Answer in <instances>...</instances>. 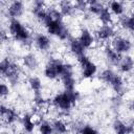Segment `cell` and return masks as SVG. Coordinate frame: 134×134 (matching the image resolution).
<instances>
[{
  "label": "cell",
  "mask_w": 134,
  "mask_h": 134,
  "mask_svg": "<svg viewBox=\"0 0 134 134\" xmlns=\"http://www.w3.org/2000/svg\"><path fill=\"white\" fill-rule=\"evenodd\" d=\"M32 44L41 52H47L51 48L52 41L48 35L43 32H37L35 36H32Z\"/></svg>",
  "instance_id": "cell-9"
},
{
  "label": "cell",
  "mask_w": 134,
  "mask_h": 134,
  "mask_svg": "<svg viewBox=\"0 0 134 134\" xmlns=\"http://www.w3.org/2000/svg\"><path fill=\"white\" fill-rule=\"evenodd\" d=\"M19 122L21 125L22 130L27 133V134H31L35 132L36 127L38 125V121L36 120V117L34 116V113L30 112H25L20 116Z\"/></svg>",
  "instance_id": "cell-12"
},
{
  "label": "cell",
  "mask_w": 134,
  "mask_h": 134,
  "mask_svg": "<svg viewBox=\"0 0 134 134\" xmlns=\"http://www.w3.org/2000/svg\"><path fill=\"white\" fill-rule=\"evenodd\" d=\"M32 102L34 105L36 106V108L38 109H42L47 105V98L45 97L44 93L42 91H38V92H32Z\"/></svg>",
  "instance_id": "cell-30"
},
{
  "label": "cell",
  "mask_w": 134,
  "mask_h": 134,
  "mask_svg": "<svg viewBox=\"0 0 134 134\" xmlns=\"http://www.w3.org/2000/svg\"><path fill=\"white\" fill-rule=\"evenodd\" d=\"M7 108H8L7 105H5L4 103H1V102H0V117L5 113V111L7 110Z\"/></svg>",
  "instance_id": "cell-38"
},
{
  "label": "cell",
  "mask_w": 134,
  "mask_h": 134,
  "mask_svg": "<svg viewBox=\"0 0 134 134\" xmlns=\"http://www.w3.org/2000/svg\"><path fill=\"white\" fill-rule=\"evenodd\" d=\"M7 31L10 38L18 41L25 47L32 44V34L30 29L20 21V19H9L7 23Z\"/></svg>",
  "instance_id": "cell-2"
},
{
  "label": "cell",
  "mask_w": 134,
  "mask_h": 134,
  "mask_svg": "<svg viewBox=\"0 0 134 134\" xmlns=\"http://www.w3.org/2000/svg\"><path fill=\"white\" fill-rule=\"evenodd\" d=\"M57 7L59 8L63 17H72L76 13L74 9L73 2L70 1H60L59 3H57Z\"/></svg>",
  "instance_id": "cell-24"
},
{
  "label": "cell",
  "mask_w": 134,
  "mask_h": 134,
  "mask_svg": "<svg viewBox=\"0 0 134 134\" xmlns=\"http://www.w3.org/2000/svg\"><path fill=\"white\" fill-rule=\"evenodd\" d=\"M64 61L60 58H49L43 69V75L49 81H55L60 77Z\"/></svg>",
  "instance_id": "cell-7"
},
{
  "label": "cell",
  "mask_w": 134,
  "mask_h": 134,
  "mask_svg": "<svg viewBox=\"0 0 134 134\" xmlns=\"http://www.w3.org/2000/svg\"><path fill=\"white\" fill-rule=\"evenodd\" d=\"M76 62L80 67L81 76L84 80H91L97 74V72H98L97 65L87 54H84V55L77 58Z\"/></svg>",
  "instance_id": "cell-5"
},
{
  "label": "cell",
  "mask_w": 134,
  "mask_h": 134,
  "mask_svg": "<svg viewBox=\"0 0 134 134\" xmlns=\"http://www.w3.org/2000/svg\"><path fill=\"white\" fill-rule=\"evenodd\" d=\"M50 104L54 109H57L59 111L60 114H63V115H67L71 111L72 107L75 106L72 103V100L66 90L55 93L51 97Z\"/></svg>",
  "instance_id": "cell-4"
},
{
  "label": "cell",
  "mask_w": 134,
  "mask_h": 134,
  "mask_svg": "<svg viewBox=\"0 0 134 134\" xmlns=\"http://www.w3.org/2000/svg\"><path fill=\"white\" fill-rule=\"evenodd\" d=\"M77 39L81 42V44L85 47L86 50L90 49L91 47H93L95 45V41H96L93 31H91L87 27H84V28H82L80 30V35H79Z\"/></svg>",
  "instance_id": "cell-14"
},
{
  "label": "cell",
  "mask_w": 134,
  "mask_h": 134,
  "mask_svg": "<svg viewBox=\"0 0 134 134\" xmlns=\"http://www.w3.org/2000/svg\"><path fill=\"white\" fill-rule=\"evenodd\" d=\"M0 118L3 120V122H4L6 126H14L16 122L19 121L20 115H19L18 111H17L15 108L8 106V108H7V110L5 111V113H4Z\"/></svg>",
  "instance_id": "cell-21"
},
{
  "label": "cell",
  "mask_w": 134,
  "mask_h": 134,
  "mask_svg": "<svg viewBox=\"0 0 134 134\" xmlns=\"http://www.w3.org/2000/svg\"><path fill=\"white\" fill-rule=\"evenodd\" d=\"M74 5V9L76 13H81V14H86L87 13V7H88V2L83 1V0H77L75 2H73Z\"/></svg>",
  "instance_id": "cell-34"
},
{
  "label": "cell",
  "mask_w": 134,
  "mask_h": 134,
  "mask_svg": "<svg viewBox=\"0 0 134 134\" xmlns=\"http://www.w3.org/2000/svg\"><path fill=\"white\" fill-rule=\"evenodd\" d=\"M105 6H106V4L103 1H98V0L89 1L88 2V7H87V13H89L90 15L97 16Z\"/></svg>",
  "instance_id": "cell-26"
},
{
  "label": "cell",
  "mask_w": 134,
  "mask_h": 134,
  "mask_svg": "<svg viewBox=\"0 0 134 134\" xmlns=\"http://www.w3.org/2000/svg\"><path fill=\"white\" fill-rule=\"evenodd\" d=\"M22 65L28 71H36L40 67V62L34 52H27L22 57Z\"/></svg>",
  "instance_id": "cell-19"
},
{
  "label": "cell",
  "mask_w": 134,
  "mask_h": 134,
  "mask_svg": "<svg viewBox=\"0 0 134 134\" xmlns=\"http://www.w3.org/2000/svg\"><path fill=\"white\" fill-rule=\"evenodd\" d=\"M46 7V2L42 0H35L31 3V8H45Z\"/></svg>",
  "instance_id": "cell-37"
},
{
  "label": "cell",
  "mask_w": 134,
  "mask_h": 134,
  "mask_svg": "<svg viewBox=\"0 0 134 134\" xmlns=\"http://www.w3.org/2000/svg\"><path fill=\"white\" fill-rule=\"evenodd\" d=\"M107 7L112 16H116L117 18L121 17L127 13V4H125L122 1H111L108 3Z\"/></svg>",
  "instance_id": "cell-22"
},
{
  "label": "cell",
  "mask_w": 134,
  "mask_h": 134,
  "mask_svg": "<svg viewBox=\"0 0 134 134\" xmlns=\"http://www.w3.org/2000/svg\"><path fill=\"white\" fill-rule=\"evenodd\" d=\"M110 46L119 54V55H126L130 54V52L133 49V42L132 39L129 36L125 35H116L112 40Z\"/></svg>",
  "instance_id": "cell-6"
},
{
  "label": "cell",
  "mask_w": 134,
  "mask_h": 134,
  "mask_svg": "<svg viewBox=\"0 0 134 134\" xmlns=\"http://www.w3.org/2000/svg\"><path fill=\"white\" fill-rule=\"evenodd\" d=\"M27 85L29 87V89L32 92H38V91H42L43 88V83L42 80L37 76V75H30L27 79Z\"/></svg>",
  "instance_id": "cell-27"
},
{
  "label": "cell",
  "mask_w": 134,
  "mask_h": 134,
  "mask_svg": "<svg viewBox=\"0 0 134 134\" xmlns=\"http://www.w3.org/2000/svg\"><path fill=\"white\" fill-rule=\"evenodd\" d=\"M117 24L121 29H124L128 34L132 35L133 31H134V17H133V14L132 13H130V14L126 13L125 15H122L121 17H119L117 19Z\"/></svg>",
  "instance_id": "cell-20"
},
{
  "label": "cell",
  "mask_w": 134,
  "mask_h": 134,
  "mask_svg": "<svg viewBox=\"0 0 134 134\" xmlns=\"http://www.w3.org/2000/svg\"><path fill=\"white\" fill-rule=\"evenodd\" d=\"M21 74H22V69H21V66L14 62L10 69L8 70V72L3 76V79H5V81L7 83H9L12 86H15L17 85L19 82H20V79H21Z\"/></svg>",
  "instance_id": "cell-16"
},
{
  "label": "cell",
  "mask_w": 134,
  "mask_h": 134,
  "mask_svg": "<svg viewBox=\"0 0 134 134\" xmlns=\"http://www.w3.org/2000/svg\"><path fill=\"white\" fill-rule=\"evenodd\" d=\"M9 34L7 31V29H3L1 28L0 29V44H3V43H6L8 40H9Z\"/></svg>",
  "instance_id": "cell-36"
},
{
  "label": "cell",
  "mask_w": 134,
  "mask_h": 134,
  "mask_svg": "<svg viewBox=\"0 0 134 134\" xmlns=\"http://www.w3.org/2000/svg\"><path fill=\"white\" fill-rule=\"evenodd\" d=\"M124 105V97L115 95L111 98V107L115 110H118L121 108V106Z\"/></svg>",
  "instance_id": "cell-35"
},
{
  "label": "cell",
  "mask_w": 134,
  "mask_h": 134,
  "mask_svg": "<svg viewBox=\"0 0 134 134\" xmlns=\"http://www.w3.org/2000/svg\"><path fill=\"white\" fill-rule=\"evenodd\" d=\"M111 128L114 134H133V121H125L121 118H114L111 124Z\"/></svg>",
  "instance_id": "cell-10"
},
{
  "label": "cell",
  "mask_w": 134,
  "mask_h": 134,
  "mask_svg": "<svg viewBox=\"0 0 134 134\" xmlns=\"http://www.w3.org/2000/svg\"><path fill=\"white\" fill-rule=\"evenodd\" d=\"M67 49L76 59L80 58V57H82V55H84V54H86V51H87L85 49V47L81 44V42L79 41V39L75 38V37H71L67 41Z\"/></svg>",
  "instance_id": "cell-15"
},
{
  "label": "cell",
  "mask_w": 134,
  "mask_h": 134,
  "mask_svg": "<svg viewBox=\"0 0 134 134\" xmlns=\"http://www.w3.org/2000/svg\"><path fill=\"white\" fill-rule=\"evenodd\" d=\"M133 68H134V61H133V58L131 54H126V55H122L120 61H119V64L117 65V69H118V73H120L121 75H130L133 71Z\"/></svg>",
  "instance_id": "cell-17"
},
{
  "label": "cell",
  "mask_w": 134,
  "mask_h": 134,
  "mask_svg": "<svg viewBox=\"0 0 134 134\" xmlns=\"http://www.w3.org/2000/svg\"><path fill=\"white\" fill-rule=\"evenodd\" d=\"M98 80L104 84L110 86V88L113 90L115 95L124 97L125 95L128 94V92H130V88H129V84L127 83V80L111 67L103 69L98 73Z\"/></svg>",
  "instance_id": "cell-1"
},
{
  "label": "cell",
  "mask_w": 134,
  "mask_h": 134,
  "mask_svg": "<svg viewBox=\"0 0 134 134\" xmlns=\"http://www.w3.org/2000/svg\"><path fill=\"white\" fill-rule=\"evenodd\" d=\"M38 133L39 134H54L51 126V121L48 119L42 118L38 122Z\"/></svg>",
  "instance_id": "cell-29"
},
{
  "label": "cell",
  "mask_w": 134,
  "mask_h": 134,
  "mask_svg": "<svg viewBox=\"0 0 134 134\" xmlns=\"http://www.w3.org/2000/svg\"><path fill=\"white\" fill-rule=\"evenodd\" d=\"M61 83L64 88V90H74L76 89L77 85V79L75 75H69V76H64L61 77Z\"/></svg>",
  "instance_id": "cell-28"
},
{
  "label": "cell",
  "mask_w": 134,
  "mask_h": 134,
  "mask_svg": "<svg viewBox=\"0 0 134 134\" xmlns=\"http://www.w3.org/2000/svg\"><path fill=\"white\" fill-rule=\"evenodd\" d=\"M70 128L74 134H100V132L94 126L80 120L72 122Z\"/></svg>",
  "instance_id": "cell-13"
},
{
  "label": "cell",
  "mask_w": 134,
  "mask_h": 134,
  "mask_svg": "<svg viewBox=\"0 0 134 134\" xmlns=\"http://www.w3.org/2000/svg\"><path fill=\"white\" fill-rule=\"evenodd\" d=\"M5 13L9 19H19L25 13V4L22 1L16 0L7 3L5 7Z\"/></svg>",
  "instance_id": "cell-11"
},
{
  "label": "cell",
  "mask_w": 134,
  "mask_h": 134,
  "mask_svg": "<svg viewBox=\"0 0 134 134\" xmlns=\"http://www.w3.org/2000/svg\"><path fill=\"white\" fill-rule=\"evenodd\" d=\"M93 34L97 41L107 42L109 40H112L117 35V31L113 24H109V25H99L94 30Z\"/></svg>",
  "instance_id": "cell-8"
},
{
  "label": "cell",
  "mask_w": 134,
  "mask_h": 134,
  "mask_svg": "<svg viewBox=\"0 0 134 134\" xmlns=\"http://www.w3.org/2000/svg\"><path fill=\"white\" fill-rule=\"evenodd\" d=\"M0 119H1V118H0Z\"/></svg>",
  "instance_id": "cell-40"
},
{
  "label": "cell",
  "mask_w": 134,
  "mask_h": 134,
  "mask_svg": "<svg viewBox=\"0 0 134 134\" xmlns=\"http://www.w3.org/2000/svg\"><path fill=\"white\" fill-rule=\"evenodd\" d=\"M51 126L54 134H67L69 132V125L63 118H54L51 120Z\"/></svg>",
  "instance_id": "cell-23"
},
{
  "label": "cell",
  "mask_w": 134,
  "mask_h": 134,
  "mask_svg": "<svg viewBox=\"0 0 134 134\" xmlns=\"http://www.w3.org/2000/svg\"><path fill=\"white\" fill-rule=\"evenodd\" d=\"M0 134H10V132H8L7 130H0Z\"/></svg>",
  "instance_id": "cell-39"
},
{
  "label": "cell",
  "mask_w": 134,
  "mask_h": 134,
  "mask_svg": "<svg viewBox=\"0 0 134 134\" xmlns=\"http://www.w3.org/2000/svg\"><path fill=\"white\" fill-rule=\"evenodd\" d=\"M47 34L51 37L57 38L60 41H68L72 35H71V29L64 21H55L51 20L49 16L43 23Z\"/></svg>",
  "instance_id": "cell-3"
},
{
  "label": "cell",
  "mask_w": 134,
  "mask_h": 134,
  "mask_svg": "<svg viewBox=\"0 0 134 134\" xmlns=\"http://www.w3.org/2000/svg\"><path fill=\"white\" fill-rule=\"evenodd\" d=\"M103 54L104 58L106 59L107 63L112 66V67H117V65L119 64V61L121 59V55H119L110 45H105V47L103 48Z\"/></svg>",
  "instance_id": "cell-18"
},
{
  "label": "cell",
  "mask_w": 134,
  "mask_h": 134,
  "mask_svg": "<svg viewBox=\"0 0 134 134\" xmlns=\"http://www.w3.org/2000/svg\"><path fill=\"white\" fill-rule=\"evenodd\" d=\"M31 13L34 15V17L36 18V20L40 23H44L45 20L47 19L48 17V14H47V8H31Z\"/></svg>",
  "instance_id": "cell-32"
},
{
  "label": "cell",
  "mask_w": 134,
  "mask_h": 134,
  "mask_svg": "<svg viewBox=\"0 0 134 134\" xmlns=\"http://www.w3.org/2000/svg\"><path fill=\"white\" fill-rule=\"evenodd\" d=\"M10 94V87L9 85L0 80V98H6Z\"/></svg>",
  "instance_id": "cell-33"
},
{
  "label": "cell",
  "mask_w": 134,
  "mask_h": 134,
  "mask_svg": "<svg viewBox=\"0 0 134 134\" xmlns=\"http://www.w3.org/2000/svg\"><path fill=\"white\" fill-rule=\"evenodd\" d=\"M97 20L100 22V25H109V24H113V16L110 13V10L108 9L107 5L100 10V13L96 16Z\"/></svg>",
  "instance_id": "cell-25"
},
{
  "label": "cell",
  "mask_w": 134,
  "mask_h": 134,
  "mask_svg": "<svg viewBox=\"0 0 134 134\" xmlns=\"http://www.w3.org/2000/svg\"><path fill=\"white\" fill-rule=\"evenodd\" d=\"M13 63H14V61L8 57H5V58L0 60V76L3 77L8 72V70L10 69Z\"/></svg>",
  "instance_id": "cell-31"
}]
</instances>
